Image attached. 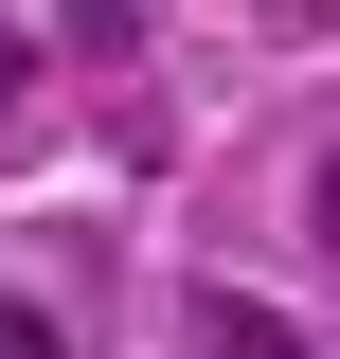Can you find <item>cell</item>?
I'll use <instances>...</instances> for the list:
<instances>
[{
	"label": "cell",
	"instance_id": "1",
	"mask_svg": "<svg viewBox=\"0 0 340 359\" xmlns=\"http://www.w3.org/2000/svg\"><path fill=\"white\" fill-rule=\"evenodd\" d=\"M179 359H304V341L269 306H233V287H197V306H179Z\"/></svg>",
	"mask_w": 340,
	"mask_h": 359
},
{
	"label": "cell",
	"instance_id": "2",
	"mask_svg": "<svg viewBox=\"0 0 340 359\" xmlns=\"http://www.w3.org/2000/svg\"><path fill=\"white\" fill-rule=\"evenodd\" d=\"M0 359H72V341H54V323H36V306H0Z\"/></svg>",
	"mask_w": 340,
	"mask_h": 359
},
{
	"label": "cell",
	"instance_id": "3",
	"mask_svg": "<svg viewBox=\"0 0 340 359\" xmlns=\"http://www.w3.org/2000/svg\"><path fill=\"white\" fill-rule=\"evenodd\" d=\"M304 233H323V252H340V144H323V180H304Z\"/></svg>",
	"mask_w": 340,
	"mask_h": 359
},
{
	"label": "cell",
	"instance_id": "4",
	"mask_svg": "<svg viewBox=\"0 0 340 359\" xmlns=\"http://www.w3.org/2000/svg\"><path fill=\"white\" fill-rule=\"evenodd\" d=\"M0 90H18V36H0Z\"/></svg>",
	"mask_w": 340,
	"mask_h": 359
}]
</instances>
